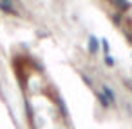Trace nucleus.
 Listing matches in <instances>:
<instances>
[{
  "instance_id": "20e7f679",
  "label": "nucleus",
  "mask_w": 132,
  "mask_h": 129,
  "mask_svg": "<svg viewBox=\"0 0 132 129\" xmlns=\"http://www.w3.org/2000/svg\"><path fill=\"white\" fill-rule=\"evenodd\" d=\"M116 4H118L121 9H128V8H130V4L127 2V0H116Z\"/></svg>"
},
{
  "instance_id": "f03ea898",
  "label": "nucleus",
  "mask_w": 132,
  "mask_h": 129,
  "mask_svg": "<svg viewBox=\"0 0 132 129\" xmlns=\"http://www.w3.org/2000/svg\"><path fill=\"white\" fill-rule=\"evenodd\" d=\"M0 9H4V11L11 13V15H16V13H15V9L11 8V4L7 2V0H0Z\"/></svg>"
},
{
  "instance_id": "f257e3e1",
  "label": "nucleus",
  "mask_w": 132,
  "mask_h": 129,
  "mask_svg": "<svg viewBox=\"0 0 132 129\" xmlns=\"http://www.w3.org/2000/svg\"><path fill=\"white\" fill-rule=\"evenodd\" d=\"M103 96L109 100V104H112V102L116 100V96H114V93H112V89H110L109 85H103Z\"/></svg>"
},
{
  "instance_id": "39448f33",
  "label": "nucleus",
  "mask_w": 132,
  "mask_h": 129,
  "mask_svg": "<svg viewBox=\"0 0 132 129\" xmlns=\"http://www.w3.org/2000/svg\"><path fill=\"white\" fill-rule=\"evenodd\" d=\"M101 46H103V49H105V53L109 55V42H107V40H101Z\"/></svg>"
},
{
  "instance_id": "7ed1b4c3",
  "label": "nucleus",
  "mask_w": 132,
  "mask_h": 129,
  "mask_svg": "<svg viewBox=\"0 0 132 129\" xmlns=\"http://www.w3.org/2000/svg\"><path fill=\"white\" fill-rule=\"evenodd\" d=\"M89 49H90V53H96L98 51V40H96V37H90L89 38Z\"/></svg>"
},
{
  "instance_id": "423d86ee",
  "label": "nucleus",
  "mask_w": 132,
  "mask_h": 129,
  "mask_svg": "<svg viewBox=\"0 0 132 129\" xmlns=\"http://www.w3.org/2000/svg\"><path fill=\"white\" fill-rule=\"evenodd\" d=\"M100 100H101V104H103L105 107H107V105H110V104H109V100H107V98H105L103 95H100Z\"/></svg>"
},
{
  "instance_id": "0eeeda50",
  "label": "nucleus",
  "mask_w": 132,
  "mask_h": 129,
  "mask_svg": "<svg viewBox=\"0 0 132 129\" xmlns=\"http://www.w3.org/2000/svg\"><path fill=\"white\" fill-rule=\"evenodd\" d=\"M105 62H107L109 66H112V64H114V60H112V58H110L109 55H105Z\"/></svg>"
}]
</instances>
